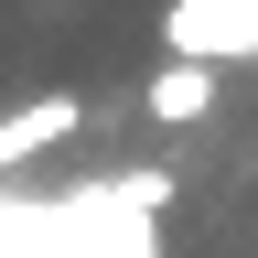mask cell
<instances>
[{
  "mask_svg": "<svg viewBox=\"0 0 258 258\" xmlns=\"http://www.w3.org/2000/svg\"><path fill=\"white\" fill-rule=\"evenodd\" d=\"M172 194V172H129L64 205H0V258H151L140 215Z\"/></svg>",
  "mask_w": 258,
  "mask_h": 258,
  "instance_id": "obj_1",
  "label": "cell"
},
{
  "mask_svg": "<svg viewBox=\"0 0 258 258\" xmlns=\"http://www.w3.org/2000/svg\"><path fill=\"white\" fill-rule=\"evenodd\" d=\"M161 54H194V64L258 54V0H172L161 11Z\"/></svg>",
  "mask_w": 258,
  "mask_h": 258,
  "instance_id": "obj_2",
  "label": "cell"
},
{
  "mask_svg": "<svg viewBox=\"0 0 258 258\" xmlns=\"http://www.w3.org/2000/svg\"><path fill=\"white\" fill-rule=\"evenodd\" d=\"M215 97H226V76H215V64H194V54H161V76L140 86V108H151L161 129H194V118L215 108Z\"/></svg>",
  "mask_w": 258,
  "mask_h": 258,
  "instance_id": "obj_3",
  "label": "cell"
},
{
  "mask_svg": "<svg viewBox=\"0 0 258 258\" xmlns=\"http://www.w3.org/2000/svg\"><path fill=\"white\" fill-rule=\"evenodd\" d=\"M76 118H86L76 97H22V108L0 118V172H22L32 151H54V140H76Z\"/></svg>",
  "mask_w": 258,
  "mask_h": 258,
  "instance_id": "obj_4",
  "label": "cell"
}]
</instances>
